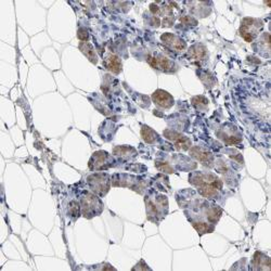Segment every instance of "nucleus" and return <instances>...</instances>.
Here are the masks:
<instances>
[{
    "instance_id": "obj_23",
    "label": "nucleus",
    "mask_w": 271,
    "mask_h": 271,
    "mask_svg": "<svg viewBox=\"0 0 271 271\" xmlns=\"http://www.w3.org/2000/svg\"><path fill=\"white\" fill-rule=\"evenodd\" d=\"M155 166L158 170H161V172L165 173V174H174L175 169L170 166V165L167 162L164 161H156L155 162Z\"/></svg>"
},
{
    "instance_id": "obj_1",
    "label": "nucleus",
    "mask_w": 271,
    "mask_h": 271,
    "mask_svg": "<svg viewBox=\"0 0 271 271\" xmlns=\"http://www.w3.org/2000/svg\"><path fill=\"white\" fill-rule=\"evenodd\" d=\"M189 181L190 184L198 188L199 193L203 198L209 200L217 199L223 186L219 177L211 173H192L190 174Z\"/></svg>"
},
{
    "instance_id": "obj_5",
    "label": "nucleus",
    "mask_w": 271,
    "mask_h": 271,
    "mask_svg": "<svg viewBox=\"0 0 271 271\" xmlns=\"http://www.w3.org/2000/svg\"><path fill=\"white\" fill-rule=\"evenodd\" d=\"M112 185L114 187H128L138 193H142L146 187V184L141 178L125 174H115L112 177Z\"/></svg>"
},
{
    "instance_id": "obj_10",
    "label": "nucleus",
    "mask_w": 271,
    "mask_h": 271,
    "mask_svg": "<svg viewBox=\"0 0 271 271\" xmlns=\"http://www.w3.org/2000/svg\"><path fill=\"white\" fill-rule=\"evenodd\" d=\"M217 136H218V138L222 140L223 142L228 145L237 144V143L241 142V140H242V137H241V135L238 132V129L233 127L232 125H228V124L223 126L220 131L217 133Z\"/></svg>"
},
{
    "instance_id": "obj_22",
    "label": "nucleus",
    "mask_w": 271,
    "mask_h": 271,
    "mask_svg": "<svg viewBox=\"0 0 271 271\" xmlns=\"http://www.w3.org/2000/svg\"><path fill=\"white\" fill-rule=\"evenodd\" d=\"M81 209H80V204L76 201H72L68 204V216L73 219H77L80 216Z\"/></svg>"
},
{
    "instance_id": "obj_11",
    "label": "nucleus",
    "mask_w": 271,
    "mask_h": 271,
    "mask_svg": "<svg viewBox=\"0 0 271 271\" xmlns=\"http://www.w3.org/2000/svg\"><path fill=\"white\" fill-rule=\"evenodd\" d=\"M153 102L155 103L157 108L163 109V110H168L174 105L175 101L173 96L168 93L167 91L158 89L152 95Z\"/></svg>"
},
{
    "instance_id": "obj_14",
    "label": "nucleus",
    "mask_w": 271,
    "mask_h": 271,
    "mask_svg": "<svg viewBox=\"0 0 271 271\" xmlns=\"http://www.w3.org/2000/svg\"><path fill=\"white\" fill-rule=\"evenodd\" d=\"M251 268L254 270H270L271 259L266 254H264V253L256 252L252 259Z\"/></svg>"
},
{
    "instance_id": "obj_17",
    "label": "nucleus",
    "mask_w": 271,
    "mask_h": 271,
    "mask_svg": "<svg viewBox=\"0 0 271 271\" xmlns=\"http://www.w3.org/2000/svg\"><path fill=\"white\" fill-rule=\"evenodd\" d=\"M113 154L117 157L123 158V160L128 161V160H132V158L136 157V155H137V151H136L133 146L119 145V146H115L114 148Z\"/></svg>"
},
{
    "instance_id": "obj_7",
    "label": "nucleus",
    "mask_w": 271,
    "mask_h": 271,
    "mask_svg": "<svg viewBox=\"0 0 271 271\" xmlns=\"http://www.w3.org/2000/svg\"><path fill=\"white\" fill-rule=\"evenodd\" d=\"M114 158L112 157L108 152L97 151L92 154L89 161L90 170H103L114 166Z\"/></svg>"
},
{
    "instance_id": "obj_4",
    "label": "nucleus",
    "mask_w": 271,
    "mask_h": 271,
    "mask_svg": "<svg viewBox=\"0 0 271 271\" xmlns=\"http://www.w3.org/2000/svg\"><path fill=\"white\" fill-rule=\"evenodd\" d=\"M263 28L264 22L262 20L254 19V17H245L241 22L240 34L245 41L252 43L257 38L258 34L262 32Z\"/></svg>"
},
{
    "instance_id": "obj_12",
    "label": "nucleus",
    "mask_w": 271,
    "mask_h": 271,
    "mask_svg": "<svg viewBox=\"0 0 271 271\" xmlns=\"http://www.w3.org/2000/svg\"><path fill=\"white\" fill-rule=\"evenodd\" d=\"M190 155L198 160L200 163L204 164L205 166H211L214 164V155L211 152L205 150L200 146H193L190 149Z\"/></svg>"
},
{
    "instance_id": "obj_26",
    "label": "nucleus",
    "mask_w": 271,
    "mask_h": 271,
    "mask_svg": "<svg viewBox=\"0 0 271 271\" xmlns=\"http://www.w3.org/2000/svg\"><path fill=\"white\" fill-rule=\"evenodd\" d=\"M134 269H150V268H149L148 266H145V264H144L143 261H141V262L137 265V266L134 267Z\"/></svg>"
},
{
    "instance_id": "obj_24",
    "label": "nucleus",
    "mask_w": 271,
    "mask_h": 271,
    "mask_svg": "<svg viewBox=\"0 0 271 271\" xmlns=\"http://www.w3.org/2000/svg\"><path fill=\"white\" fill-rule=\"evenodd\" d=\"M77 37L79 40H81V43H87V40L89 39V33L85 28H79L77 32Z\"/></svg>"
},
{
    "instance_id": "obj_2",
    "label": "nucleus",
    "mask_w": 271,
    "mask_h": 271,
    "mask_svg": "<svg viewBox=\"0 0 271 271\" xmlns=\"http://www.w3.org/2000/svg\"><path fill=\"white\" fill-rule=\"evenodd\" d=\"M144 200L148 219L155 223L163 220L168 213V199L163 194L152 192Z\"/></svg>"
},
{
    "instance_id": "obj_19",
    "label": "nucleus",
    "mask_w": 271,
    "mask_h": 271,
    "mask_svg": "<svg viewBox=\"0 0 271 271\" xmlns=\"http://www.w3.org/2000/svg\"><path fill=\"white\" fill-rule=\"evenodd\" d=\"M79 50L87 57L88 60H89L91 63L97 64L98 63V55L93 48V46L89 43H80L79 44Z\"/></svg>"
},
{
    "instance_id": "obj_16",
    "label": "nucleus",
    "mask_w": 271,
    "mask_h": 271,
    "mask_svg": "<svg viewBox=\"0 0 271 271\" xmlns=\"http://www.w3.org/2000/svg\"><path fill=\"white\" fill-rule=\"evenodd\" d=\"M188 57L196 62H203L207 58V49L202 44H197L188 51Z\"/></svg>"
},
{
    "instance_id": "obj_3",
    "label": "nucleus",
    "mask_w": 271,
    "mask_h": 271,
    "mask_svg": "<svg viewBox=\"0 0 271 271\" xmlns=\"http://www.w3.org/2000/svg\"><path fill=\"white\" fill-rule=\"evenodd\" d=\"M79 204L81 215L85 218H88V219L100 215L103 210V203L101 202V200H100L96 194L88 191L81 193Z\"/></svg>"
},
{
    "instance_id": "obj_15",
    "label": "nucleus",
    "mask_w": 271,
    "mask_h": 271,
    "mask_svg": "<svg viewBox=\"0 0 271 271\" xmlns=\"http://www.w3.org/2000/svg\"><path fill=\"white\" fill-rule=\"evenodd\" d=\"M103 64L108 70H110V72H112L115 75L120 74L123 69L122 60L116 55H113V54H108L107 56H105Z\"/></svg>"
},
{
    "instance_id": "obj_6",
    "label": "nucleus",
    "mask_w": 271,
    "mask_h": 271,
    "mask_svg": "<svg viewBox=\"0 0 271 271\" xmlns=\"http://www.w3.org/2000/svg\"><path fill=\"white\" fill-rule=\"evenodd\" d=\"M87 184L93 193H96L99 197H104L107 196L111 187L110 176L104 173L92 174L88 176Z\"/></svg>"
},
{
    "instance_id": "obj_21",
    "label": "nucleus",
    "mask_w": 271,
    "mask_h": 271,
    "mask_svg": "<svg viewBox=\"0 0 271 271\" xmlns=\"http://www.w3.org/2000/svg\"><path fill=\"white\" fill-rule=\"evenodd\" d=\"M192 104L194 105V108L200 110V111H204L207 109L208 105V100L206 99L203 96H197L192 98Z\"/></svg>"
},
{
    "instance_id": "obj_8",
    "label": "nucleus",
    "mask_w": 271,
    "mask_h": 271,
    "mask_svg": "<svg viewBox=\"0 0 271 271\" xmlns=\"http://www.w3.org/2000/svg\"><path fill=\"white\" fill-rule=\"evenodd\" d=\"M148 63L150 66L157 70H162L164 73H175L177 70V66L174 61L169 60L167 57L163 55L156 56H149Z\"/></svg>"
},
{
    "instance_id": "obj_20",
    "label": "nucleus",
    "mask_w": 271,
    "mask_h": 271,
    "mask_svg": "<svg viewBox=\"0 0 271 271\" xmlns=\"http://www.w3.org/2000/svg\"><path fill=\"white\" fill-rule=\"evenodd\" d=\"M141 137H142V139L146 143H150V144H154L157 142V141H160L158 135L153 131L152 128H150L146 125H143L142 127H141Z\"/></svg>"
},
{
    "instance_id": "obj_9",
    "label": "nucleus",
    "mask_w": 271,
    "mask_h": 271,
    "mask_svg": "<svg viewBox=\"0 0 271 271\" xmlns=\"http://www.w3.org/2000/svg\"><path fill=\"white\" fill-rule=\"evenodd\" d=\"M164 137L173 141L177 150L187 151L191 148V140L178 132L166 129V131H164Z\"/></svg>"
},
{
    "instance_id": "obj_25",
    "label": "nucleus",
    "mask_w": 271,
    "mask_h": 271,
    "mask_svg": "<svg viewBox=\"0 0 271 271\" xmlns=\"http://www.w3.org/2000/svg\"><path fill=\"white\" fill-rule=\"evenodd\" d=\"M181 22L186 25H191V26L198 24V21L194 20L193 17H191V16H182L181 17Z\"/></svg>"
},
{
    "instance_id": "obj_13",
    "label": "nucleus",
    "mask_w": 271,
    "mask_h": 271,
    "mask_svg": "<svg viewBox=\"0 0 271 271\" xmlns=\"http://www.w3.org/2000/svg\"><path fill=\"white\" fill-rule=\"evenodd\" d=\"M163 43L166 45L168 48L173 49L175 51H184L187 48V44L185 40H182L180 37L176 36L174 34L165 33L161 37Z\"/></svg>"
},
{
    "instance_id": "obj_18",
    "label": "nucleus",
    "mask_w": 271,
    "mask_h": 271,
    "mask_svg": "<svg viewBox=\"0 0 271 271\" xmlns=\"http://www.w3.org/2000/svg\"><path fill=\"white\" fill-rule=\"evenodd\" d=\"M255 50L259 54H262L264 57H269L270 54V40H269V34L265 33L263 36L259 39L258 43L255 45Z\"/></svg>"
}]
</instances>
